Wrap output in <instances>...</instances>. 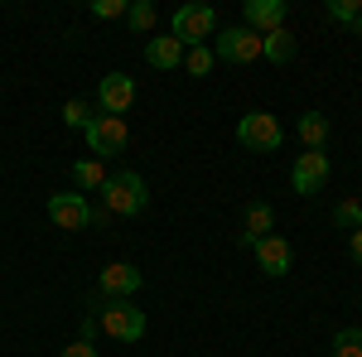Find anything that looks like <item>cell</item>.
<instances>
[{"instance_id": "cell-11", "label": "cell", "mask_w": 362, "mask_h": 357, "mask_svg": "<svg viewBox=\"0 0 362 357\" xmlns=\"http://www.w3.org/2000/svg\"><path fill=\"white\" fill-rule=\"evenodd\" d=\"M251 251H256V261H261V271H266V275H290L295 251H290V242H285V237H276V232H271L266 242H256Z\"/></svg>"}, {"instance_id": "cell-8", "label": "cell", "mask_w": 362, "mask_h": 357, "mask_svg": "<svg viewBox=\"0 0 362 357\" xmlns=\"http://www.w3.org/2000/svg\"><path fill=\"white\" fill-rule=\"evenodd\" d=\"M329 174H334L329 155H324V150H305V155L290 165V189L295 193H319L329 184Z\"/></svg>"}, {"instance_id": "cell-20", "label": "cell", "mask_w": 362, "mask_h": 357, "mask_svg": "<svg viewBox=\"0 0 362 357\" xmlns=\"http://www.w3.org/2000/svg\"><path fill=\"white\" fill-rule=\"evenodd\" d=\"M63 126H73V131H87V126H92V107H87L83 97L63 102Z\"/></svg>"}, {"instance_id": "cell-6", "label": "cell", "mask_w": 362, "mask_h": 357, "mask_svg": "<svg viewBox=\"0 0 362 357\" xmlns=\"http://www.w3.org/2000/svg\"><path fill=\"white\" fill-rule=\"evenodd\" d=\"M237 140H242L247 150H280L285 131H280V121L271 111H247V116L237 121Z\"/></svg>"}, {"instance_id": "cell-4", "label": "cell", "mask_w": 362, "mask_h": 357, "mask_svg": "<svg viewBox=\"0 0 362 357\" xmlns=\"http://www.w3.org/2000/svg\"><path fill=\"white\" fill-rule=\"evenodd\" d=\"M213 58L218 63H256L261 58V34L247 25H227L213 39Z\"/></svg>"}, {"instance_id": "cell-26", "label": "cell", "mask_w": 362, "mask_h": 357, "mask_svg": "<svg viewBox=\"0 0 362 357\" xmlns=\"http://www.w3.org/2000/svg\"><path fill=\"white\" fill-rule=\"evenodd\" d=\"M348 256L362 266V227H358V232H348Z\"/></svg>"}, {"instance_id": "cell-21", "label": "cell", "mask_w": 362, "mask_h": 357, "mask_svg": "<svg viewBox=\"0 0 362 357\" xmlns=\"http://www.w3.org/2000/svg\"><path fill=\"white\" fill-rule=\"evenodd\" d=\"M334 357H362V329H338L334 333Z\"/></svg>"}, {"instance_id": "cell-27", "label": "cell", "mask_w": 362, "mask_h": 357, "mask_svg": "<svg viewBox=\"0 0 362 357\" xmlns=\"http://www.w3.org/2000/svg\"><path fill=\"white\" fill-rule=\"evenodd\" d=\"M358 29H362V20H358Z\"/></svg>"}, {"instance_id": "cell-5", "label": "cell", "mask_w": 362, "mask_h": 357, "mask_svg": "<svg viewBox=\"0 0 362 357\" xmlns=\"http://www.w3.org/2000/svg\"><path fill=\"white\" fill-rule=\"evenodd\" d=\"M83 136L92 145V160H112V155L126 150L131 131H126V116H92V126H87Z\"/></svg>"}, {"instance_id": "cell-13", "label": "cell", "mask_w": 362, "mask_h": 357, "mask_svg": "<svg viewBox=\"0 0 362 357\" xmlns=\"http://www.w3.org/2000/svg\"><path fill=\"white\" fill-rule=\"evenodd\" d=\"M276 232V208L271 203H247V222H242V247H256Z\"/></svg>"}, {"instance_id": "cell-10", "label": "cell", "mask_w": 362, "mask_h": 357, "mask_svg": "<svg viewBox=\"0 0 362 357\" xmlns=\"http://www.w3.org/2000/svg\"><path fill=\"white\" fill-rule=\"evenodd\" d=\"M140 280H145V275H140L131 261H112L107 271L97 275V295H102V300H131L140 290Z\"/></svg>"}, {"instance_id": "cell-25", "label": "cell", "mask_w": 362, "mask_h": 357, "mask_svg": "<svg viewBox=\"0 0 362 357\" xmlns=\"http://www.w3.org/2000/svg\"><path fill=\"white\" fill-rule=\"evenodd\" d=\"M63 357H97V348H92V343H83V338H78V343H73V348H63Z\"/></svg>"}, {"instance_id": "cell-1", "label": "cell", "mask_w": 362, "mask_h": 357, "mask_svg": "<svg viewBox=\"0 0 362 357\" xmlns=\"http://www.w3.org/2000/svg\"><path fill=\"white\" fill-rule=\"evenodd\" d=\"M145 203H150V189H145V179L136 169H116L112 179L102 184V208L112 218H140Z\"/></svg>"}, {"instance_id": "cell-18", "label": "cell", "mask_w": 362, "mask_h": 357, "mask_svg": "<svg viewBox=\"0 0 362 357\" xmlns=\"http://www.w3.org/2000/svg\"><path fill=\"white\" fill-rule=\"evenodd\" d=\"M213 63H218V58H213V49H203V44L184 49V73H189V78H208V73H213Z\"/></svg>"}, {"instance_id": "cell-19", "label": "cell", "mask_w": 362, "mask_h": 357, "mask_svg": "<svg viewBox=\"0 0 362 357\" xmlns=\"http://www.w3.org/2000/svg\"><path fill=\"white\" fill-rule=\"evenodd\" d=\"M126 25L131 29H155V0H131V10H126Z\"/></svg>"}, {"instance_id": "cell-23", "label": "cell", "mask_w": 362, "mask_h": 357, "mask_svg": "<svg viewBox=\"0 0 362 357\" xmlns=\"http://www.w3.org/2000/svg\"><path fill=\"white\" fill-rule=\"evenodd\" d=\"M329 20H338V25H358L362 20V0H329Z\"/></svg>"}, {"instance_id": "cell-15", "label": "cell", "mask_w": 362, "mask_h": 357, "mask_svg": "<svg viewBox=\"0 0 362 357\" xmlns=\"http://www.w3.org/2000/svg\"><path fill=\"white\" fill-rule=\"evenodd\" d=\"M295 54H300V44H295L290 29H271V34H261V58H271V63H290Z\"/></svg>"}, {"instance_id": "cell-24", "label": "cell", "mask_w": 362, "mask_h": 357, "mask_svg": "<svg viewBox=\"0 0 362 357\" xmlns=\"http://www.w3.org/2000/svg\"><path fill=\"white\" fill-rule=\"evenodd\" d=\"M126 10H131V0H92L97 20H126Z\"/></svg>"}, {"instance_id": "cell-2", "label": "cell", "mask_w": 362, "mask_h": 357, "mask_svg": "<svg viewBox=\"0 0 362 357\" xmlns=\"http://www.w3.org/2000/svg\"><path fill=\"white\" fill-rule=\"evenodd\" d=\"M97 319H102V333L116 338V343H140L145 338V309H136L131 300H102Z\"/></svg>"}, {"instance_id": "cell-7", "label": "cell", "mask_w": 362, "mask_h": 357, "mask_svg": "<svg viewBox=\"0 0 362 357\" xmlns=\"http://www.w3.org/2000/svg\"><path fill=\"white\" fill-rule=\"evenodd\" d=\"M49 218H54V227H63V232H83V227H92V203H87V193H49Z\"/></svg>"}, {"instance_id": "cell-3", "label": "cell", "mask_w": 362, "mask_h": 357, "mask_svg": "<svg viewBox=\"0 0 362 357\" xmlns=\"http://www.w3.org/2000/svg\"><path fill=\"white\" fill-rule=\"evenodd\" d=\"M169 34H174L184 49H194L208 34H218V10H213V5H179L174 20H169Z\"/></svg>"}, {"instance_id": "cell-12", "label": "cell", "mask_w": 362, "mask_h": 357, "mask_svg": "<svg viewBox=\"0 0 362 357\" xmlns=\"http://www.w3.org/2000/svg\"><path fill=\"white\" fill-rule=\"evenodd\" d=\"M247 29L256 34H271V29H285V0H247Z\"/></svg>"}, {"instance_id": "cell-14", "label": "cell", "mask_w": 362, "mask_h": 357, "mask_svg": "<svg viewBox=\"0 0 362 357\" xmlns=\"http://www.w3.org/2000/svg\"><path fill=\"white\" fill-rule=\"evenodd\" d=\"M145 63H150V68H160V73L184 68V44H179L174 34H155V39L145 44Z\"/></svg>"}, {"instance_id": "cell-16", "label": "cell", "mask_w": 362, "mask_h": 357, "mask_svg": "<svg viewBox=\"0 0 362 357\" xmlns=\"http://www.w3.org/2000/svg\"><path fill=\"white\" fill-rule=\"evenodd\" d=\"M295 131L305 140V150H324V145H329V116H324V111H305Z\"/></svg>"}, {"instance_id": "cell-22", "label": "cell", "mask_w": 362, "mask_h": 357, "mask_svg": "<svg viewBox=\"0 0 362 357\" xmlns=\"http://www.w3.org/2000/svg\"><path fill=\"white\" fill-rule=\"evenodd\" d=\"M334 222L343 227V232H358V227H362V198H348V203H338V208H334Z\"/></svg>"}, {"instance_id": "cell-9", "label": "cell", "mask_w": 362, "mask_h": 357, "mask_svg": "<svg viewBox=\"0 0 362 357\" xmlns=\"http://www.w3.org/2000/svg\"><path fill=\"white\" fill-rule=\"evenodd\" d=\"M131 102H136V78L131 73H107L97 83V107H102V116H126Z\"/></svg>"}, {"instance_id": "cell-17", "label": "cell", "mask_w": 362, "mask_h": 357, "mask_svg": "<svg viewBox=\"0 0 362 357\" xmlns=\"http://www.w3.org/2000/svg\"><path fill=\"white\" fill-rule=\"evenodd\" d=\"M107 179H112V169H107V160H78V165H73V184H78V193L102 189Z\"/></svg>"}]
</instances>
